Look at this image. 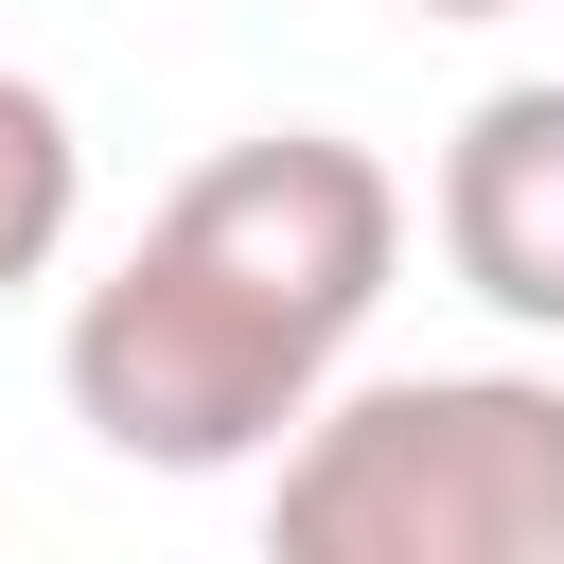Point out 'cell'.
Returning <instances> with one entry per match:
<instances>
[{
	"label": "cell",
	"instance_id": "5",
	"mask_svg": "<svg viewBox=\"0 0 564 564\" xmlns=\"http://www.w3.org/2000/svg\"><path fill=\"white\" fill-rule=\"evenodd\" d=\"M405 18H529V0H405Z\"/></svg>",
	"mask_w": 564,
	"mask_h": 564
},
{
	"label": "cell",
	"instance_id": "3",
	"mask_svg": "<svg viewBox=\"0 0 564 564\" xmlns=\"http://www.w3.org/2000/svg\"><path fill=\"white\" fill-rule=\"evenodd\" d=\"M423 229H441L458 300H494L511 335H564V70H511V88L458 106Z\"/></svg>",
	"mask_w": 564,
	"mask_h": 564
},
{
	"label": "cell",
	"instance_id": "4",
	"mask_svg": "<svg viewBox=\"0 0 564 564\" xmlns=\"http://www.w3.org/2000/svg\"><path fill=\"white\" fill-rule=\"evenodd\" d=\"M70 212H88V141H70V106H53L35 70H0V300L53 282Z\"/></svg>",
	"mask_w": 564,
	"mask_h": 564
},
{
	"label": "cell",
	"instance_id": "1",
	"mask_svg": "<svg viewBox=\"0 0 564 564\" xmlns=\"http://www.w3.org/2000/svg\"><path fill=\"white\" fill-rule=\"evenodd\" d=\"M388 264H405V176L370 141H335V123L212 141L141 212V247L70 300L53 388L123 476H247L352 370Z\"/></svg>",
	"mask_w": 564,
	"mask_h": 564
},
{
	"label": "cell",
	"instance_id": "2",
	"mask_svg": "<svg viewBox=\"0 0 564 564\" xmlns=\"http://www.w3.org/2000/svg\"><path fill=\"white\" fill-rule=\"evenodd\" d=\"M282 564H564V370H370L264 458Z\"/></svg>",
	"mask_w": 564,
	"mask_h": 564
}]
</instances>
